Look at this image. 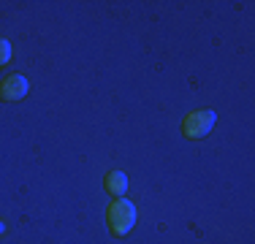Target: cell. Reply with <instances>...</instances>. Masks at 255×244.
I'll use <instances>...</instances> for the list:
<instances>
[{"mask_svg":"<svg viewBox=\"0 0 255 244\" xmlns=\"http://www.w3.org/2000/svg\"><path fill=\"white\" fill-rule=\"evenodd\" d=\"M27 95V79L25 76H8L0 84V98L3 101H22Z\"/></svg>","mask_w":255,"mask_h":244,"instance_id":"obj_3","label":"cell"},{"mask_svg":"<svg viewBox=\"0 0 255 244\" xmlns=\"http://www.w3.org/2000/svg\"><path fill=\"white\" fill-rule=\"evenodd\" d=\"M215 120H217V114L209 112V109H204V112H193V114L185 117V122H182V130H185L187 138H204L206 133L215 127Z\"/></svg>","mask_w":255,"mask_h":244,"instance_id":"obj_2","label":"cell"},{"mask_svg":"<svg viewBox=\"0 0 255 244\" xmlns=\"http://www.w3.org/2000/svg\"><path fill=\"white\" fill-rule=\"evenodd\" d=\"M106 220H109L112 234L125 236V234H130L133 225H136V206H133L130 201H125V198H117V201H112V204H109Z\"/></svg>","mask_w":255,"mask_h":244,"instance_id":"obj_1","label":"cell"},{"mask_svg":"<svg viewBox=\"0 0 255 244\" xmlns=\"http://www.w3.org/2000/svg\"><path fill=\"white\" fill-rule=\"evenodd\" d=\"M3 228H5V225H3V223H0V234H3Z\"/></svg>","mask_w":255,"mask_h":244,"instance_id":"obj_6","label":"cell"},{"mask_svg":"<svg viewBox=\"0 0 255 244\" xmlns=\"http://www.w3.org/2000/svg\"><path fill=\"white\" fill-rule=\"evenodd\" d=\"M11 60V44L5 38H0V65H5Z\"/></svg>","mask_w":255,"mask_h":244,"instance_id":"obj_5","label":"cell"},{"mask_svg":"<svg viewBox=\"0 0 255 244\" xmlns=\"http://www.w3.org/2000/svg\"><path fill=\"white\" fill-rule=\"evenodd\" d=\"M106 190L112 195H117V198H123L125 190H128V176L123 171H109L106 174Z\"/></svg>","mask_w":255,"mask_h":244,"instance_id":"obj_4","label":"cell"}]
</instances>
